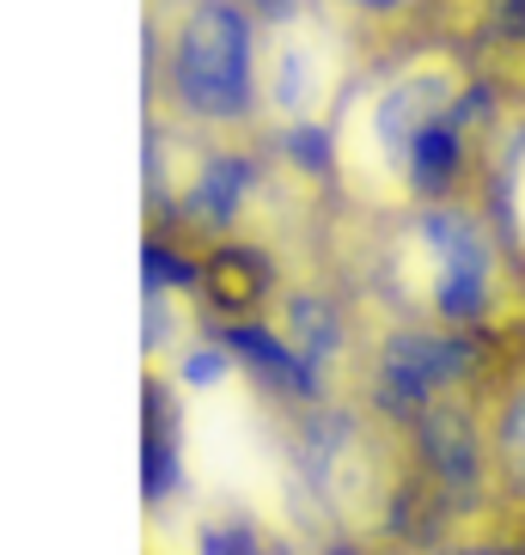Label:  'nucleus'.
Masks as SVG:
<instances>
[{"label":"nucleus","mask_w":525,"mask_h":555,"mask_svg":"<svg viewBox=\"0 0 525 555\" xmlns=\"http://www.w3.org/2000/svg\"><path fill=\"white\" fill-rule=\"evenodd\" d=\"M153 86L190 134H232L262 122V13L251 0H171L165 37L148 43Z\"/></svg>","instance_id":"1"},{"label":"nucleus","mask_w":525,"mask_h":555,"mask_svg":"<svg viewBox=\"0 0 525 555\" xmlns=\"http://www.w3.org/2000/svg\"><path fill=\"white\" fill-rule=\"evenodd\" d=\"M410 257L415 275H422L427 306L440 311L452 330L476 324L483 311L495 306V275H501V257H495L489 227L476 220L459 202H422L410 214Z\"/></svg>","instance_id":"2"},{"label":"nucleus","mask_w":525,"mask_h":555,"mask_svg":"<svg viewBox=\"0 0 525 555\" xmlns=\"http://www.w3.org/2000/svg\"><path fill=\"white\" fill-rule=\"evenodd\" d=\"M464 366V336L452 330H397L379 360V385L404 409H422L434 391H446Z\"/></svg>","instance_id":"3"},{"label":"nucleus","mask_w":525,"mask_h":555,"mask_svg":"<svg viewBox=\"0 0 525 555\" xmlns=\"http://www.w3.org/2000/svg\"><path fill=\"white\" fill-rule=\"evenodd\" d=\"M202 287H208V299L220 311H251L262 306V294H269V262H262V250H245V245H220L208 262H202Z\"/></svg>","instance_id":"4"},{"label":"nucleus","mask_w":525,"mask_h":555,"mask_svg":"<svg viewBox=\"0 0 525 555\" xmlns=\"http://www.w3.org/2000/svg\"><path fill=\"white\" fill-rule=\"evenodd\" d=\"M287 343L312 360V366H324L343 348V318H336V306L324 294H294V306H287Z\"/></svg>","instance_id":"5"},{"label":"nucleus","mask_w":525,"mask_h":555,"mask_svg":"<svg viewBox=\"0 0 525 555\" xmlns=\"http://www.w3.org/2000/svg\"><path fill=\"white\" fill-rule=\"evenodd\" d=\"M501 457H508L513 482L525 489V391H513V403L501 409Z\"/></svg>","instance_id":"6"},{"label":"nucleus","mask_w":525,"mask_h":555,"mask_svg":"<svg viewBox=\"0 0 525 555\" xmlns=\"http://www.w3.org/2000/svg\"><path fill=\"white\" fill-rule=\"evenodd\" d=\"M202 555H257V531L239 519H208L202 525Z\"/></svg>","instance_id":"7"}]
</instances>
